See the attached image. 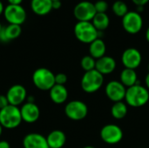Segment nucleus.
Returning a JSON list of instances; mask_svg holds the SVG:
<instances>
[{"instance_id":"obj_5","label":"nucleus","mask_w":149,"mask_h":148,"mask_svg":"<svg viewBox=\"0 0 149 148\" xmlns=\"http://www.w3.org/2000/svg\"><path fill=\"white\" fill-rule=\"evenodd\" d=\"M104 83V77L97 70L86 72L81 79V87L86 93L97 92Z\"/></svg>"},{"instance_id":"obj_33","label":"nucleus","mask_w":149,"mask_h":148,"mask_svg":"<svg viewBox=\"0 0 149 148\" xmlns=\"http://www.w3.org/2000/svg\"><path fill=\"white\" fill-rule=\"evenodd\" d=\"M9 4H14V5H21L23 0H7Z\"/></svg>"},{"instance_id":"obj_26","label":"nucleus","mask_w":149,"mask_h":148,"mask_svg":"<svg viewBox=\"0 0 149 148\" xmlns=\"http://www.w3.org/2000/svg\"><path fill=\"white\" fill-rule=\"evenodd\" d=\"M80 65H81V67L83 68V70H85L86 72H89V71L95 69L96 59L93 58L92 56L87 55V56L83 57V58L81 59Z\"/></svg>"},{"instance_id":"obj_28","label":"nucleus","mask_w":149,"mask_h":148,"mask_svg":"<svg viewBox=\"0 0 149 148\" xmlns=\"http://www.w3.org/2000/svg\"><path fill=\"white\" fill-rule=\"evenodd\" d=\"M66 82H67V76L65 73L60 72L55 75V85H65Z\"/></svg>"},{"instance_id":"obj_41","label":"nucleus","mask_w":149,"mask_h":148,"mask_svg":"<svg viewBox=\"0 0 149 148\" xmlns=\"http://www.w3.org/2000/svg\"><path fill=\"white\" fill-rule=\"evenodd\" d=\"M148 72H149V64H148Z\"/></svg>"},{"instance_id":"obj_19","label":"nucleus","mask_w":149,"mask_h":148,"mask_svg":"<svg viewBox=\"0 0 149 148\" xmlns=\"http://www.w3.org/2000/svg\"><path fill=\"white\" fill-rule=\"evenodd\" d=\"M50 98L55 104H63L68 98V91L65 85H54L53 87L49 91Z\"/></svg>"},{"instance_id":"obj_10","label":"nucleus","mask_w":149,"mask_h":148,"mask_svg":"<svg viewBox=\"0 0 149 148\" xmlns=\"http://www.w3.org/2000/svg\"><path fill=\"white\" fill-rule=\"evenodd\" d=\"M100 137L105 143L114 145L121 141L123 138V131L117 125L108 124L104 126L100 130Z\"/></svg>"},{"instance_id":"obj_1","label":"nucleus","mask_w":149,"mask_h":148,"mask_svg":"<svg viewBox=\"0 0 149 148\" xmlns=\"http://www.w3.org/2000/svg\"><path fill=\"white\" fill-rule=\"evenodd\" d=\"M125 100L132 107H141L148 102V90L139 84L128 87L126 92Z\"/></svg>"},{"instance_id":"obj_29","label":"nucleus","mask_w":149,"mask_h":148,"mask_svg":"<svg viewBox=\"0 0 149 148\" xmlns=\"http://www.w3.org/2000/svg\"><path fill=\"white\" fill-rule=\"evenodd\" d=\"M9 101L7 99L6 95H0V110L3 109L7 106H9Z\"/></svg>"},{"instance_id":"obj_34","label":"nucleus","mask_w":149,"mask_h":148,"mask_svg":"<svg viewBox=\"0 0 149 148\" xmlns=\"http://www.w3.org/2000/svg\"><path fill=\"white\" fill-rule=\"evenodd\" d=\"M4 6H3V3H2V1L0 0V16L2 15V14H3V11H4Z\"/></svg>"},{"instance_id":"obj_13","label":"nucleus","mask_w":149,"mask_h":148,"mask_svg":"<svg viewBox=\"0 0 149 148\" xmlns=\"http://www.w3.org/2000/svg\"><path fill=\"white\" fill-rule=\"evenodd\" d=\"M142 57L139 50L135 48H128L124 51L121 56V61L125 68L135 70L140 66Z\"/></svg>"},{"instance_id":"obj_3","label":"nucleus","mask_w":149,"mask_h":148,"mask_svg":"<svg viewBox=\"0 0 149 148\" xmlns=\"http://www.w3.org/2000/svg\"><path fill=\"white\" fill-rule=\"evenodd\" d=\"M76 38L84 44H91L99 38L100 31L93 26L92 22H78L74 26Z\"/></svg>"},{"instance_id":"obj_32","label":"nucleus","mask_w":149,"mask_h":148,"mask_svg":"<svg viewBox=\"0 0 149 148\" xmlns=\"http://www.w3.org/2000/svg\"><path fill=\"white\" fill-rule=\"evenodd\" d=\"M0 148H10V146L6 140H0Z\"/></svg>"},{"instance_id":"obj_8","label":"nucleus","mask_w":149,"mask_h":148,"mask_svg":"<svg viewBox=\"0 0 149 148\" xmlns=\"http://www.w3.org/2000/svg\"><path fill=\"white\" fill-rule=\"evenodd\" d=\"M3 16L6 21L11 24L21 25L26 20L27 14L22 5L8 4L4 8Z\"/></svg>"},{"instance_id":"obj_30","label":"nucleus","mask_w":149,"mask_h":148,"mask_svg":"<svg viewBox=\"0 0 149 148\" xmlns=\"http://www.w3.org/2000/svg\"><path fill=\"white\" fill-rule=\"evenodd\" d=\"M136 6H144L149 2V0H132Z\"/></svg>"},{"instance_id":"obj_4","label":"nucleus","mask_w":149,"mask_h":148,"mask_svg":"<svg viewBox=\"0 0 149 148\" xmlns=\"http://www.w3.org/2000/svg\"><path fill=\"white\" fill-rule=\"evenodd\" d=\"M34 85L41 91H50L55 85V74L47 68H38L32 74Z\"/></svg>"},{"instance_id":"obj_40","label":"nucleus","mask_w":149,"mask_h":148,"mask_svg":"<svg viewBox=\"0 0 149 148\" xmlns=\"http://www.w3.org/2000/svg\"><path fill=\"white\" fill-rule=\"evenodd\" d=\"M52 1H61V0H52Z\"/></svg>"},{"instance_id":"obj_20","label":"nucleus","mask_w":149,"mask_h":148,"mask_svg":"<svg viewBox=\"0 0 149 148\" xmlns=\"http://www.w3.org/2000/svg\"><path fill=\"white\" fill-rule=\"evenodd\" d=\"M31 10L38 15L45 16L51 12L52 10V0H31Z\"/></svg>"},{"instance_id":"obj_6","label":"nucleus","mask_w":149,"mask_h":148,"mask_svg":"<svg viewBox=\"0 0 149 148\" xmlns=\"http://www.w3.org/2000/svg\"><path fill=\"white\" fill-rule=\"evenodd\" d=\"M122 26L129 34H137L143 26V19L141 13L135 10H129L122 17Z\"/></svg>"},{"instance_id":"obj_36","label":"nucleus","mask_w":149,"mask_h":148,"mask_svg":"<svg viewBox=\"0 0 149 148\" xmlns=\"http://www.w3.org/2000/svg\"><path fill=\"white\" fill-rule=\"evenodd\" d=\"M146 39H147V41L149 43V26L148 28L147 29V31H146Z\"/></svg>"},{"instance_id":"obj_37","label":"nucleus","mask_w":149,"mask_h":148,"mask_svg":"<svg viewBox=\"0 0 149 148\" xmlns=\"http://www.w3.org/2000/svg\"><path fill=\"white\" fill-rule=\"evenodd\" d=\"M2 133H3V127H2V126L0 125V136L2 135Z\"/></svg>"},{"instance_id":"obj_18","label":"nucleus","mask_w":149,"mask_h":148,"mask_svg":"<svg viewBox=\"0 0 149 148\" xmlns=\"http://www.w3.org/2000/svg\"><path fill=\"white\" fill-rule=\"evenodd\" d=\"M46 140L50 148H62L65 144L66 136L64 132L54 130L47 135Z\"/></svg>"},{"instance_id":"obj_22","label":"nucleus","mask_w":149,"mask_h":148,"mask_svg":"<svg viewBox=\"0 0 149 148\" xmlns=\"http://www.w3.org/2000/svg\"><path fill=\"white\" fill-rule=\"evenodd\" d=\"M137 80L138 77L135 70L125 68L120 73V82L127 88L137 85Z\"/></svg>"},{"instance_id":"obj_27","label":"nucleus","mask_w":149,"mask_h":148,"mask_svg":"<svg viewBox=\"0 0 149 148\" xmlns=\"http://www.w3.org/2000/svg\"><path fill=\"white\" fill-rule=\"evenodd\" d=\"M94 7L97 13H107L108 9V3L105 0H99L94 3Z\"/></svg>"},{"instance_id":"obj_17","label":"nucleus","mask_w":149,"mask_h":148,"mask_svg":"<svg viewBox=\"0 0 149 148\" xmlns=\"http://www.w3.org/2000/svg\"><path fill=\"white\" fill-rule=\"evenodd\" d=\"M21 25L9 24L7 26L2 28L0 31V41L3 43H7L14 40L21 35Z\"/></svg>"},{"instance_id":"obj_39","label":"nucleus","mask_w":149,"mask_h":148,"mask_svg":"<svg viewBox=\"0 0 149 148\" xmlns=\"http://www.w3.org/2000/svg\"><path fill=\"white\" fill-rule=\"evenodd\" d=\"M2 28H3V26H2V24H1V23H0V31H1Z\"/></svg>"},{"instance_id":"obj_9","label":"nucleus","mask_w":149,"mask_h":148,"mask_svg":"<svg viewBox=\"0 0 149 148\" xmlns=\"http://www.w3.org/2000/svg\"><path fill=\"white\" fill-rule=\"evenodd\" d=\"M65 113L72 120H84L87 113L88 108L87 106L79 100H72L66 104L65 107Z\"/></svg>"},{"instance_id":"obj_31","label":"nucleus","mask_w":149,"mask_h":148,"mask_svg":"<svg viewBox=\"0 0 149 148\" xmlns=\"http://www.w3.org/2000/svg\"><path fill=\"white\" fill-rule=\"evenodd\" d=\"M61 5H62L61 1H52V9L58 10L61 7Z\"/></svg>"},{"instance_id":"obj_25","label":"nucleus","mask_w":149,"mask_h":148,"mask_svg":"<svg viewBox=\"0 0 149 148\" xmlns=\"http://www.w3.org/2000/svg\"><path fill=\"white\" fill-rule=\"evenodd\" d=\"M112 10L117 17H123L129 11L127 3L123 1H120V0L115 1L113 3Z\"/></svg>"},{"instance_id":"obj_35","label":"nucleus","mask_w":149,"mask_h":148,"mask_svg":"<svg viewBox=\"0 0 149 148\" xmlns=\"http://www.w3.org/2000/svg\"><path fill=\"white\" fill-rule=\"evenodd\" d=\"M145 83H146V85H147V88H148V90L149 91V72L148 73V75L146 76Z\"/></svg>"},{"instance_id":"obj_16","label":"nucleus","mask_w":149,"mask_h":148,"mask_svg":"<svg viewBox=\"0 0 149 148\" xmlns=\"http://www.w3.org/2000/svg\"><path fill=\"white\" fill-rule=\"evenodd\" d=\"M116 68V61L110 56H104L96 60L95 70L102 75L112 73Z\"/></svg>"},{"instance_id":"obj_23","label":"nucleus","mask_w":149,"mask_h":148,"mask_svg":"<svg viewBox=\"0 0 149 148\" xmlns=\"http://www.w3.org/2000/svg\"><path fill=\"white\" fill-rule=\"evenodd\" d=\"M92 23L93 26L97 29V31L101 32L108 28L110 19L107 13H96L93 19L92 20Z\"/></svg>"},{"instance_id":"obj_7","label":"nucleus","mask_w":149,"mask_h":148,"mask_svg":"<svg viewBox=\"0 0 149 148\" xmlns=\"http://www.w3.org/2000/svg\"><path fill=\"white\" fill-rule=\"evenodd\" d=\"M96 13L94 3L89 1L79 2L73 9V15L78 22H92Z\"/></svg>"},{"instance_id":"obj_21","label":"nucleus","mask_w":149,"mask_h":148,"mask_svg":"<svg viewBox=\"0 0 149 148\" xmlns=\"http://www.w3.org/2000/svg\"><path fill=\"white\" fill-rule=\"evenodd\" d=\"M106 50H107L106 44L100 38H97L96 40H94L93 43H91L90 46H89L90 56H92L96 60L105 56Z\"/></svg>"},{"instance_id":"obj_14","label":"nucleus","mask_w":149,"mask_h":148,"mask_svg":"<svg viewBox=\"0 0 149 148\" xmlns=\"http://www.w3.org/2000/svg\"><path fill=\"white\" fill-rule=\"evenodd\" d=\"M22 120L25 123H34L36 122L40 116V110L35 103L26 102L22 105L20 108Z\"/></svg>"},{"instance_id":"obj_24","label":"nucleus","mask_w":149,"mask_h":148,"mask_svg":"<svg viewBox=\"0 0 149 148\" xmlns=\"http://www.w3.org/2000/svg\"><path fill=\"white\" fill-rule=\"evenodd\" d=\"M127 104H125L122 101L114 103L111 108V114L114 119L121 120L127 115Z\"/></svg>"},{"instance_id":"obj_11","label":"nucleus","mask_w":149,"mask_h":148,"mask_svg":"<svg viewBox=\"0 0 149 148\" xmlns=\"http://www.w3.org/2000/svg\"><path fill=\"white\" fill-rule=\"evenodd\" d=\"M9 104L11 106H18L22 105L27 99V91L22 85H13L10 86L6 93Z\"/></svg>"},{"instance_id":"obj_38","label":"nucleus","mask_w":149,"mask_h":148,"mask_svg":"<svg viewBox=\"0 0 149 148\" xmlns=\"http://www.w3.org/2000/svg\"><path fill=\"white\" fill-rule=\"evenodd\" d=\"M83 148H95V147H90V146H87V147H83Z\"/></svg>"},{"instance_id":"obj_2","label":"nucleus","mask_w":149,"mask_h":148,"mask_svg":"<svg viewBox=\"0 0 149 148\" xmlns=\"http://www.w3.org/2000/svg\"><path fill=\"white\" fill-rule=\"evenodd\" d=\"M20 108L18 106L9 105L0 110V125L3 128L14 129L22 123Z\"/></svg>"},{"instance_id":"obj_15","label":"nucleus","mask_w":149,"mask_h":148,"mask_svg":"<svg viewBox=\"0 0 149 148\" xmlns=\"http://www.w3.org/2000/svg\"><path fill=\"white\" fill-rule=\"evenodd\" d=\"M24 148H50L46 137L38 133H31L24 136L23 140Z\"/></svg>"},{"instance_id":"obj_12","label":"nucleus","mask_w":149,"mask_h":148,"mask_svg":"<svg viewBox=\"0 0 149 148\" xmlns=\"http://www.w3.org/2000/svg\"><path fill=\"white\" fill-rule=\"evenodd\" d=\"M126 86L120 81H110L106 86V94L107 98L114 103L122 101L126 96Z\"/></svg>"}]
</instances>
